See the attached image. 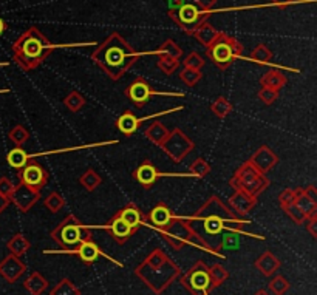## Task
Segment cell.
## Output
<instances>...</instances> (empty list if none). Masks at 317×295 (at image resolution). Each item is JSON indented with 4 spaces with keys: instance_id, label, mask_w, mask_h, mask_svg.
I'll return each instance as SVG.
<instances>
[{
    "instance_id": "obj_35",
    "label": "cell",
    "mask_w": 317,
    "mask_h": 295,
    "mask_svg": "<svg viewBox=\"0 0 317 295\" xmlns=\"http://www.w3.org/2000/svg\"><path fill=\"white\" fill-rule=\"evenodd\" d=\"M50 295H81V290L75 286V283L71 280L64 278L51 289Z\"/></svg>"
},
{
    "instance_id": "obj_40",
    "label": "cell",
    "mask_w": 317,
    "mask_h": 295,
    "mask_svg": "<svg viewBox=\"0 0 317 295\" xmlns=\"http://www.w3.org/2000/svg\"><path fill=\"white\" fill-rule=\"evenodd\" d=\"M43 206L50 210L51 213H58L59 210H62L65 207V200L64 196L58 192H51L50 195L46 196L45 201H43Z\"/></svg>"
},
{
    "instance_id": "obj_1",
    "label": "cell",
    "mask_w": 317,
    "mask_h": 295,
    "mask_svg": "<svg viewBox=\"0 0 317 295\" xmlns=\"http://www.w3.org/2000/svg\"><path fill=\"white\" fill-rule=\"evenodd\" d=\"M184 219L197 243L210 252H215L217 238L218 251L235 248V233H241L243 227L249 224V221L237 216L218 196H210L192 216Z\"/></svg>"
},
{
    "instance_id": "obj_3",
    "label": "cell",
    "mask_w": 317,
    "mask_h": 295,
    "mask_svg": "<svg viewBox=\"0 0 317 295\" xmlns=\"http://www.w3.org/2000/svg\"><path fill=\"white\" fill-rule=\"evenodd\" d=\"M53 45L36 27L28 28L22 33L13 43V57L14 62L23 70L30 71L37 68L45 59L55 51Z\"/></svg>"
},
{
    "instance_id": "obj_29",
    "label": "cell",
    "mask_w": 317,
    "mask_h": 295,
    "mask_svg": "<svg viewBox=\"0 0 317 295\" xmlns=\"http://www.w3.org/2000/svg\"><path fill=\"white\" fill-rule=\"evenodd\" d=\"M30 159H31V153L25 152V150L22 149V147H16V149L10 150L8 155H7L8 164H10L13 168H16V170H19V168H22V167H25L27 162H28Z\"/></svg>"
},
{
    "instance_id": "obj_53",
    "label": "cell",
    "mask_w": 317,
    "mask_h": 295,
    "mask_svg": "<svg viewBox=\"0 0 317 295\" xmlns=\"http://www.w3.org/2000/svg\"><path fill=\"white\" fill-rule=\"evenodd\" d=\"M167 2H169V11H175L186 2V0H167Z\"/></svg>"
},
{
    "instance_id": "obj_7",
    "label": "cell",
    "mask_w": 317,
    "mask_h": 295,
    "mask_svg": "<svg viewBox=\"0 0 317 295\" xmlns=\"http://www.w3.org/2000/svg\"><path fill=\"white\" fill-rule=\"evenodd\" d=\"M51 238L59 246H62V248L70 249V248H75V246H79L84 241H90L91 232L75 215H68L51 232Z\"/></svg>"
},
{
    "instance_id": "obj_15",
    "label": "cell",
    "mask_w": 317,
    "mask_h": 295,
    "mask_svg": "<svg viewBox=\"0 0 317 295\" xmlns=\"http://www.w3.org/2000/svg\"><path fill=\"white\" fill-rule=\"evenodd\" d=\"M178 110H183V105L181 107H175V108H170V110H164V111H161V113H158V114H152V116H145V117H142V119H138L130 110H126L123 114H121L118 119H116V129L123 133V135H126V136H132L139 127H141V124L144 121H147V119H152V117H155V116H161V114H167V113H174V111H178Z\"/></svg>"
},
{
    "instance_id": "obj_13",
    "label": "cell",
    "mask_w": 317,
    "mask_h": 295,
    "mask_svg": "<svg viewBox=\"0 0 317 295\" xmlns=\"http://www.w3.org/2000/svg\"><path fill=\"white\" fill-rule=\"evenodd\" d=\"M17 180L19 183L40 192L50 180V175L37 161H28L25 167L17 170Z\"/></svg>"
},
{
    "instance_id": "obj_23",
    "label": "cell",
    "mask_w": 317,
    "mask_h": 295,
    "mask_svg": "<svg viewBox=\"0 0 317 295\" xmlns=\"http://www.w3.org/2000/svg\"><path fill=\"white\" fill-rule=\"evenodd\" d=\"M71 252H75L85 264L94 263L96 260H99V257L102 255L101 249L97 248V244H96L93 240L81 243V244H79V248H76L75 251H71Z\"/></svg>"
},
{
    "instance_id": "obj_45",
    "label": "cell",
    "mask_w": 317,
    "mask_h": 295,
    "mask_svg": "<svg viewBox=\"0 0 317 295\" xmlns=\"http://www.w3.org/2000/svg\"><path fill=\"white\" fill-rule=\"evenodd\" d=\"M270 289H271V292H273L274 295H285V293L288 292V289H289V283H288V280H286L285 277L277 275V277H274V278L271 280Z\"/></svg>"
},
{
    "instance_id": "obj_55",
    "label": "cell",
    "mask_w": 317,
    "mask_h": 295,
    "mask_svg": "<svg viewBox=\"0 0 317 295\" xmlns=\"http://www.w3.org/2000/svg\"><path fill=\"white\" fill-rule=\"evenodd\" d=\"M271 2H274V4H276V5H279V7H285V5L291 4L292 0H271Z\"/></svg>"
},
{
    "instance_id": "obj_41",
    "label": "cell",
    "mask_w": 317,
    "mask_h": 295,
    "mask_svg": "<svg viewBox=\"0 0 317 295\" xmlns=\"http://www.w3.org/2000/svg\"><path fill=\"white\" fill-rule=\"evenodd\" d=\"M190 170V175L192 176H197V178H206L209 173H210V165L206 159L203 158H197L189 167Z\"/></svg>"
},
{
    "instance_id": "obj_5",
    "label": "cell",
    "mask_w": 317,
    "mask_h": 295,
    "mask_svg": "<svg viewBox=\"0 0 317 295\" xmlns=\"http://www.w3.org/2000/svg\"><path fill=\"white\" fill-rule=\"evenodd\" d=\"M206 53L218 70H228L243 54V45L237 39L220 33L206 48Z\"/></svg>"
},
{
    "instance_id": "obj_57",
    "label": "cell",
    "mask_w": 317,
    "mask_h": 295,
    "mask_svg": "<svg viewBox=\"0 0 317 295\" xmlns=\"http://www.w3.org/2000/svg\"><path fill=\"white\" fill-rule=\"evenodd\" d=\"M254 295H271L270 292H268V290H263V289H260V290H257Z\"/></svg>"
},
{
    "instance_id": "obj_33",
    "label": "cell",
    "mask_w": 317,
    "mask_h": 295,
    "mask_svg": "<svg viewBox=\"0 0 317 295\" xmlns=\"http://www.w3.org/2000/svg\"><path fill=\"white\" fill-rule=\"evenodd\" d=\"M228 278V270L222 266V264H214L209 267V283H210V289L218 287L220 284H223Z\"/></svg>"
},
{
    "instance_id": "obj_4",
    "label": "cell",
    "mask_w": 317,
    "mask_h": 295,
    "mask_svg": "<svg viewBox=\"0 0 317 295\" xmlns=\"http://www.w3.org/2000/svg\"><path fill=\"white\" fill-rule=\"evenodd\" d=\"M135 274L153 292L161 293L180 275V267L161 249H153L135 269Z\"/></svg>"
},
{
    "instance_id": "obj_56",
    "label": "cell",
    "mask_w": 317,
    "mask_h": 295,
    "mask_svg": "<svg viewBox=\"0 0 317 295\" xmlns=\"http://www.w3.org/2000/svg\"><path fill=\"white\" fill-rule=\"evenodd\" d=\"M5 30H7V25H5V22H4V19L0 17V36H2L4 33H5Z\"/></svg>"
},
{
    "instance_id": "obj_32",
    "label": "cell",
    "mask_w": 317,
    "mask_h": 295,
    "mask_svg": "<svg viewBox=\"0 0 317 295\" xmlns=\"http://www.w3.org/2000/svg\"><path fill=\"white\" fill-rule=\"evenodd\" d=\"M8 249L11 251L13 255L22 257L23 254H25L30 249V241L25 237H23L22 233H17V235H14L8 241Z\"/></svg>"
},
{
    "instance_id": "obj_20",
    "label": "cell",
    "mask_w": 317,
    "mask_h": 295,
    "mask_svg": "<svg viewBox=\"0 0 317 295\" xmlns=\"http://www.w3.org/2000/svg\"><path fill=\"white\" fill-rule=\"evenodd\" d=\"M27 270V266L20 260L17 255H10L7 257L2 263H0V274H2L8 281H16L23 272Z\"/></svg>"
},
{
    "instance_id": "obj_16",
    "label": "cell",
    "mask_w": 317,
    "mask_h": 295,
    "mask_svg": "<svg viewBox=\"0 0 317 295\" xmlns=\"http://www.w3.org/2000/svg\"><path fill=\"white\" fill-rule=\"evenodd\" d=\"M40 198V192L39 190H34L25 184L19 183V186H14V192L11 195V203H14V206L23 212L27 213L33 209V206L39 201Z\"/></svg>"
},
{
    "instance_id": "obj_28",
    "label": "cell",
    "mask_w": 317,
    "mask_h": 295,
    "mask_svg": "<svg viewBox=\"0 0 317 295\" xmlns=\"http://www.w3.org/2000/svg\"><path fill=\"white\" fill-rule=\"evenodd\" d=\"M144 136L149 141H152L153 144L161 145L163 141L169 136V130L166 129V126L163 124V122H153V124H150L147 129H145Z\"/></svg>"
},
{
    "instance_id": "obj_37",
    "label": "cell",
    "mask_w": 317,
    "mask_h": 295,
    "mask_svg": "<svg viewBox=\"0 0 317 295\" xmlns=\"http://www.w3.org/2000/svg\"><path fill=\"white\" fill-rule=\"evenodd\" d=\"M156 56H158L156 65L164 73V75L170 76V75H174V73L178 70V67H180V61L178 59L169 57V56H163V54H156Z\"/></svg>"
},
{
    "instance_id": "obj_10",
    "label": "cell",
    "mask_w": 317,
    "mask_h": 295,
    "mask_svg": "<svg viewBox=\"0 0 317 295\" xmlns=\"http://www.w3.org/2000/svg\"><path fill=\"white\" fill-rule=\"evenodd\" d=\"M163 238L169 243L170 248H174L175 251H180L183 249L184 246L187 243H197V240H195L192 230L189 229L187 223L184 218H174L172 221H170V224L160 229Z\"/></svg>"
},
{
    "instance_id": "obj_22",
    "label": "cell",
    "mask_w": 317,
    "mask_h": 295,
    "mask_svg": "<svg viewBox=\"0 0 317 295\" xmlns=\"http://www.w3.org/2000/svg\"><path fill=\"white\" fill-rule=\"evenodd\" d=\"M282 263L280 260L273 254V252H263L257 260H255V267L260 270V272L265 275V277H271L274 275L277 270L280 269Z\"/></svg>"
},
{
    "instance_id": "obj_21",
    "label": "cell",
    "mask_w": 317,
    "mask_h": 295,
    "mask_svg": "<svg viewBox=\"0 0 317 295\" xmlns=\"http://www.w3.org/2000/svg\"><path fill=\"white\" fill-rule=\"evenodd\" d=\"M174 218H175V215L166 206V203H158L147 215V219L156 229H163V227L169 226L170 221H172Z\"/></svg>"
},
{
    "instance_id": "obj_11",
    "label": "cell",
    "mask_w": 317,
    "mask_h": 295,
    "mask_svg": "<svg viewBox=\"0 0 317 295\" xmlns=\"http://www.w3.org/2000/svg\"><path fill=\"white\" fill-rule=\"evenodd\" d=\"M126 97L135 104L138 108H142L145 104L149 102V99L152 96H178V97H183L184 93H166V91H158L155 90L147 81L144 78H136L124 91Z\"/></svg>"
},
{
    "instance_id": "obj_58",
    "label": "cell",
    "mask_w": 317,
    "mask_h": 295,
    "mask_svg": "<svg viewBox=\"0 0 317 295\" xmlns=\"http://www.w3.org/2000/svg\"><path fill=\"white\" fill-rule=\"evenodd\" d=\"M8 90H0V93H7Z\"/></svg>"
},
{
    "instance_id": "obj_36",
    "label": "cell",
    "mask_w": 317,
    "mask_h": 295,
    "mask_svg": "<svg viewBox=\"0 0 317 295\" xmlns=\"http://www.w3.org/2000/svg\"><path fill=\"white\" fill-rule=\"evenodd\" d=\"M210 110L212 113L217 116V117H226L231 111H232V104L226 99V97L220 96V97H217V99L210 104Z\"/></svg>"
},
{
    "instance_id": "obj_26",
    "label": "cell",
    "mask_w": 317,
    "mask_h": 295,
    "mask_svg": "<svg viewBox=\"0 0 317 295\" xmlns=\"http://www.w3.org/2000/svg\"><path fill=\"white\" fill-rule=\"evenodd\" d=\"M218 34H220V31H217L212 25H210V23L206 20V22H203L201 23V25L197 28V30H195L193 31V37L195 39H197L201 45H204L206 48L218 37Z\"/></svg>"
},
{
    "instance_id": "obj_9",
    "label": "cell",
    "mask_w": 317,
    "mask_h": 295,
    "mask_svg": "<svg viewBox=\"0 0 317 295\" xmlns=\"http://www.w3.org/2000/svg\"><path fill=\"white\" fill-rule=\"evenodd\" d=\"M160 147L174 162H181L195 149V142L181 129L177 127L172 132H169V136Z\"/></svg>"
},
{
    "instance_id": "obj_52",
    "label": "cell",
    "mask_w": 317,
    "mask_h": 295,
    "mask_svg": "<svg viewBox=\"0 0 317 295\" xmlns=\"http://www.w3.org/2000/svg\"><path fill=\"white\" fill-rule=\"evenodd\" d=\"M303 193L308 196L309 200H312L314 203H317V189H315L314 186H308V187H305V189H303Z\"/></svg>"
},
{
    "instance_id": "obj_50",
    "label": "cell",
    "mask_w": 317,
    "mask_h": 295,
    "mask_svg": "<svg viewBox=\"0 0 317 295\" xmlns=\"http://www.w3.org/2000/svg\"><path fill=\"white\" fill-rule=\"evenodd\" d=\"M305 226H306L308 232L311 233V237H312V238H315V237H317V215L306 218V221H305Z\"/></svg>"
},
{
    "instance_id": "obj_2",
    "label": "cell",
    "mask_w": 317,
    "mask_h": 295,
    "mask_svg": "<svg viewBox=\"0 0 317 295\" xmlns=\"http://www.w3.org/2000/svg\"><path fill=\"white\" fill-rule=\"evenodd\" d=\"M138 57L139 54L118 33L107 36L105 40L91 53L93 62L113 81L123 78L135 65Z\"/></svg>"
},
{
    "instance_id": "obj_30",
    "label": "cell",
    "mask_w": 317,
    "mask_h": 295,
    "mask_svg": "<svg viewBox=\"0 0 317 295\" xmlns=\"http://www.w3.org/2000/svg\"><path fill=\"white\" fill-rule=\"evenodd\" d=\"M79 184L85 190L93 192L94 189H97V187L102 184V178H101V175L97 173L94 168H87L84 173L81 175V178H79Z\"/></svg>"
},
{
    "instance_id": "obj_34",
    "label": "cell",
    "mask_w": 317,
    "mask_h": 295,
    "mask_svg": "<svg viewBox=\"0 0 317 295\" xmlns=\"http://www.w3.org/2000/svg\"><path fill=\"white\" fill-rule=\"evenodd\" d=\"M156 54H163V56H169V57H174V59H181L183 56V50L181 46H178L172 39H167L163 42V45L156 50Z\"/></svg>"
},
{
    "instance_id": "obj_42",
    "label": "cell",
    "mask_w": 317,
    "mask_h": 295,
    "mask_svg": "<svg viewBox=\"0 0 317 295\" xmlns=\"http://www.w3.org/2000/svg\"><path fill=\"white\" fill-rule=\"evenodd\" d=\"M8 136H10V139L14 142L16 147H22L23 144H25V142L30 139V132H28L25 127H23V126H14V127L10 130Z\"/></svg>"
},
{
    "instance_id": "obj_19",
    "label": "cell",
    "mask_w": 317,
    "mask_h": 295,
    "mask_svg": "<svg viewBox=\"0 0 317 295\" xmlns=\"http://www.w3.org/2000/svg\"><path fill=\"white\" fill-rule=\"evenodd\" d=\"M104 229H107V230L110 232V235H112L119 244L126 243L132 235L136 233V230H133V229L126 223V221L118 215V213H115V215L112 216V219L104 226Z\"/></svg>"
},
{
    "instance_id": "obj_38",
    "label": "cell",
    "mask_w": 317,
    "mask_h": 295,
    "mask_svg": "<svg viewBox=\"0 0 317 295\" xmlns=\"http://www.w3.org/2000/svg\"><path fill=\"white\" fill-rule=\"evenodd\" d=\"M249 59L254 61V62H257V64H270L271 59H273V51L266 45L260 43V45H257L254 50L251 51Z\"/></svg>"
},
{
    "instance_id": "obj_49",
    "label": "cell",
    "mask_w": 317,
    "mask_h": 295,
    "mask_svg": "<svg viewBox=\"0 0 317 295\" xmlns=\"http://www.w3.org/2000/svg\"><path fill=\"white\" fill-rule=\"evenodd\" d=\"M13 192H14V184L10 181V178H7V176L0 178V195L7 196V198H11Z\"/></svg>"
},
{
    "instance_id": "obj_12",
    "label": "cell",
    "mask_w": 317,
    "mask_h": 295,
    "mask_svg": "<svg viewBox=\"0 0 317 295\" xmlns=\"http://www.w3.org/2000/svg\"><path fill=\"white\" fill-rule=\"evenodd\" d=\"M181 281L192 295H207V292L210 290L209 267L203 261H198L183 277Z\"/></svg>"
},
{
    "instance_id": "obj_43",
    "label": "cell",
    "mask_w": 317,
    "mask_h": 295,
    "mask_svg": "<svg viewBox=\"0 0 317 295\" xmlns=\"http://www.w3.org/2000/svg\"><path fill=\"white\" fill-rule=\"evenodd\" d=\"M180 79L187 85V87H195L198 82H200V79H201V71H198V70H192V68H183L181 71H180Z\"/></svg>"
},
{
    "instance_id": "obj_46",
    "label": "cell",
    "mask_w": 317,
    "mask_h": 295,
    "mask_svg": "<svg viewBox=\"0 0 317 295\" xmlns=\"http://www.w3.org/2000/svg\"><path fill=\"white\" fill-rule=\"evenodd\" d=\"M183 65L186 68H192V70H198L201 71V68L204 67V59L198 54V53H195L192 51L190 54H187L183 61Z\"/></svg>"
},
{
    "instance_id": "obj_54",
    "label": "cell",
    "mask_w": 317,
    "mask_h": 295,
    "mask_svg": "<svg viewBox=\"0 0 317 295\" xmlns=\"http://www.w3.org/2000/svg\"><path fill=\"white\" fill-rule=\"evenodd\" d=\"M10 204H11L10 198H7V196H4V195H0V213H4L8 209Z\"/></svg>"
},
{
    "instance_id": "obj_44",
    "label": "cell",
    "mask_w": 317,
    "mask_h": 295,
    "mask_svg": "<svg viewBox=\"0 0 317 295\" xmlns=\"http://www.w3.org/2000/svg\"><path fill=\"white\" fill-rule=\"evenodd\" d=\"M283 210H285V213L292 219V223H296L297 226H302V224H305V221H306V215L292 203V204H288V206H285V207H282Z\"/></svg>"
},
{
    "instance_id": "obj_25",
    "label": "cell",
    "mask_w": 317,
    "mask_h": 295,
    "mask_svg": "<svg viewBox=\"0 0 317 295\" xmlns=\"http://www.w3.org/2000/svg\"><path fill=\"white\" fill-rule=\"evenodd\" d=\"M261 87L271 88L276 91H280L286 85V76L280 70H268L260 79Z\"/></svg>"
},
{
    "instance_id": "obj_27",
    "label": "cell",
    "mask_w": 317,
    "mask_h": 295,
    "mask_svg": "<svg viewBox=\"0 0 317 295\" xmlns=\"http://www.w3.org/2000/svg\"><path fill=\"white\" fill-rule=\"evenodd\" d=\"M296 192V198H294V204L306 215V218L317 215V203H314L312 200H309L308 196L303 193V189H294Z\"/></svg>"
},
{
    "instance_id": "obj_31",
    "label": "cell",
    "mask_w": 317,
    "mask_h": 295,
    "mask_svg": "<svg viewBox=\"0 0 317 295\" xmlns=\"http://www.w3.org/2000/svg\"><path fill=\"white\" fill-rule=\"evenodd\" d=\"M25 287L31 295H40L42 292L46 290L48 287V281L42 277V274L39 272H33L27 280H25Z\"/></svg>"
},
{
    "instance_id": "obj_51",
    "label": "cell",
    "mask_w": 317,
    "mask_h": 295,
    "mask_svg": "<svg viewBox=\"0 0 317 295\" xmlns=\"http://www.w3.org/2000/svg\"><path fill=\"white\" fill-rule=\"evenodd\" d=\"M189 2L195 4V5L200 7L204 11H212L214 5L217 4V0H189Z\"/></svg>"
},
{
    "instance_id": "obj_6",
    "label": "cell",
    "mask_w": 317,
    "mask_h": 295,
    "mask_svg": "<svg viewBox=\"0 0 317 295\" xmlns=\"http://www.w3.org/2000/svg\"><path fill=\"white\" fill-rule=\"evenodd\" d=\"M271 181L266 178V175L260 173V171L249 162L245 161L232 175L229 180V186L234 190H243L252 196H257L270 187Z\"/></svg>"
},
{
    "instance_id": "obj_14",
    "label": "cell",
    "mask_w": 317,
    "mask_h": 295,
    "mask_svg": "<svg viewBox=\"0 0 317 295\" xmlns=\"http://www.w3.org/2000/svg\"><path fill=\"white\" fill-rule=\"evenodd\" d=\"M133 178L141 184L142 189L145 190H149L153 187V184L161 178V176H180V173H163V171H160L152 161L149 159H145L135 171H133Z\"/></svg>"
},
{
    "instance_id": "obj_17",
    "label": "cell",
    "mask_w": 317,
    "mask_h": 295,
    "mask_svg": "<svg viewBox=\"0 0 317 295\" xmlns=\"http://www.w3.org/2000/svg\"><path fill=\"white\" fill-rule=\"evenodd\" d=\"M257 198L243 190H234V193L229 198V209L240 218H245L251 213V210L255 207Z\"/></svg>"
},
{
    "instance_id": "obj_18",
    "label": "cell",
    "mask_w": 317,
    "mask_h": 295,
    "mask_svg": "<svg viewBox=\"0 0 317 295\" xmlns=\"http://www.w3.org/2000/svg\"><path fill=\"white\" fill-rule=\"evenodd\" d=\"M260 173L266 175L277 162H279V156L270 149L268 145H261L255 150V153L248 159Z\"/></svg>"
},
{
    "instance_id": "obj_48",
    "label": "cell",
    "mask_w": 317,
    "mask_h": 295,
    "mask_svg": "<svg viewBox=\"0 0 317 295\" xmlns=\"http://www.w3.org/2000/svg\"><path fill=\"white\" fill-rule=\"evenodd\" d=\"M294 198H296V192L292 190V189H285L279 195V204H280V207H285L288 204H292V203H294Z\"/></svg>"
},
{
    "instance_id": "obj_8",
    "label": "cell",
    "mask_w": 317,
    "mask_h": 295,
    "mask_svg": "<svg viewBox=\"0 0 317 295\" xmlns=\"http://www.w3.org/2000/svg\"><path fill=\"white\" fill-rule=\"evenodd\" d=\"M167 14L186 34L192 36L193 31L197 30L203 22L207 20V17L212 14V11H204V10H201L200 7H197L195 4L186 0V2L178 10L169 11Z\"/></svg>"
},
{
    "instance_id": "obj_39",
    "label": "cell",
    "mask_w": 317,
    "mask_h": 295,
    "mask_svg": "<svg viewBox=\"0 0 317 295\" xmlns=\"http://www.w3.org/2000/svg\"><path fill=\"white\" fill-rule=\"evenodd\" d=\"M64 105L73 111V113H76L79 111L84 105H85V97L79 93V91H71L65 99H64Z\"/></svg>"
},
{
    "instance_id": "obj_24",
    "label": "cell",
    "mask_w": 317,
    "mask_h": 295,
    "mask_svg": "<svg viewBox=\"0 0 317 295\" xmlns=\"http://www.w3.org/2000/svg\"><path fill=\"white\" fill-rule=\"evenodd\" d=\"M116 213H118L121 218H123L133 230H138V227L142 224L144 216H142L139 207L135 206V204H127V206H124L121 210H118Z\"/></svg>"
},
{
    "instance_id": "obj_47",
    "label": "cell",
    "mask_w": 317,
    "mask_h": 295,
    "mask_svg": "<svg viewBox=\"0 0 317 295\" xmlns=\"http://www.w3.org/2000/svg\"><path fill=\"white\" fill-rule=\"evenodd\" d=\"M279 97V91L276 90H271V88H266V87H261L258 90V99L265 104V105H273Z\"/></svg>"
}]
</instances>
